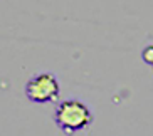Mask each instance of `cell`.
<instances>
[{"label":"cell","instance_id":"cell-1","mask_svg":"<svg viewBox=\"0 0 153 136\" xmlns=\"http://www.w3.org/2000/svg\"><path fill=\"white\" fill-rule=\"evenodd\" d=\"M93 113L82 101L66 99L59 103L54 109V121L56 126L66 136H72L81 133L93 124Z\"/></svg>","mask_w":153,"mask_h":136},{"label":"cell","instance_id":"cell-2","mask_svg":"<svg viewBox=\"0 0 153 136\" xmlns=\"http://www.w3.org/2000/svg\"><path fill=\"white\" fill-rule=\"evenodd\" d=\"M61 86L54 74L41 72L32 76L25 84V96L30 103L36 104H49L59 99Z\"/></svg>","mask_w":153,"mask_h":136},{"label":"cell","instance_id":"cell-3","mask_svg":"<svg viewBox=\"0 0 153 136\" xmlns=\"http://www.w3.org/2000/svg\"><path fill=\"white\" fill-rule=\"evenodd\" d=\"M141 59H143V62L148 64V66H153V44L146 45L141 50Z\"/></svg>","mask_w":153,"mask_h":136}]
</instances>
